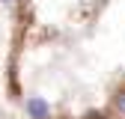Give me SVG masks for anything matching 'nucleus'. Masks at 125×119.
<instances>
[{
	"label": "nucleus",
	"instance_id": "obj_1",
	"mask_svg": "<svg viewBox=\"0 0 125 119\" xmlns=\"http://www.w3.org/2000/svg\"><path fill=\"white\" fill-rule=\"evenodd\" d=\"M27 113H30V119H48L51 116V107L42 98H27Z\"/></svg>",
	"mask_w": 125,
	"mask_h": 119
},
{
	"label": "nucleus",
	"instance_id": "obj_2",
	"mask_svg": "<svg viewBox=\"0 0 125 119\" xmlns=\"http://www.w3.org/2000/svg\"><path fill=\"white\" fill-rule=\"evenodd\" d=\"M116 110H119V113H125V92L116 98Z\"/></svg>",
	"mask_w": 125,
	"mask_h": 119
},
{
	"label": "nucleus",
	"instance_id": "obj_3",
	"mask_svg": "<svg viewBox=\"0 0 125 119\" xmlns=\"http://www.w3.org/2000/svg\"><path fill=\"white\" fill-rule=\"evenodd\" d=\"M3 3H9V0H3Z\"/></svg>",
	"mask_w": 125,
	"mask_h": 119
}]
</instances>
